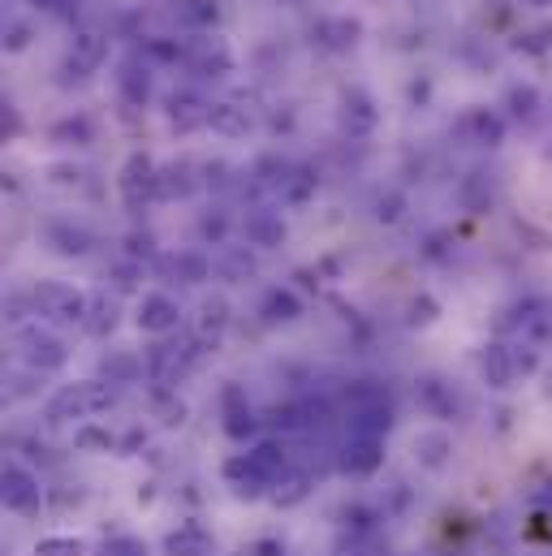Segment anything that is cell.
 Segmentation results:
<instances>
[{"instance_id":"obj_34","label":"cell","mask_w":552,"mask_h":556,"mask_svg":"<svg viewBox=\"0 0 552 556\" xmlns=\"http://www.w3.org/2000/svg\"><path fill=\"white\" fill-rule=\"evenodd\" d=\"M505 109H510L514 122H536V117H540V91L527 87V83H523V87H510Z\"/></svg>"},{"instance_id":"obj_29","label":"cell","mask_w":552,"mask_h":556,"mask_svg":"<svg viewBox=\"0 0 552 556\" xmlns=\"http://www.w3.org/2000/svg\"><path fill=\"white\" fill-rule=\"evenodd\" d=\"M311 488H315V479H311L306 470H289L285 479H276L273 483L268 501H273L276 509H293V505H302V501L311 496Z\"/></svg>"},{"instance_id":"obj_45","label":"cell","mask_w":552,"mask_h":556,"mask_svg":"<svg viewBox=\"0 0 552 556\" xmlns=\"http://www.w3.org/2000/svg\"><path fill=\"white\" fill-rule=\"evenodd\" d=\"M436 311H440V306H436L431 298H414V302H411V324H431V319H436Z\"/></svg>"},{"instance_id":"obj_18","label":"cell","mask_w":552,"mask_h":556,"mask_svg":"<svg viewBox=\"0 0 552 556\" xmlns=\"http://www.w3.org/2000/svg\"><path fill=\"white\" fill-rule=\"evenodd\" d=\"M208 113H212V104L195 91H173L168 96V122H173L177 135H190V130L208 126Z\"/></svg>"},{"instance_id":"obj_8","label":"cell","mask_w":552,"mask_h":556,"mask_svg":"<svg viewBox=\"0 0 552 556\" xmlns=\"http://www.w3.org/2000/svg\"><path fill=\"white\" fill-rule=\"evenodd\" d=\"M0 496H4V509H9V514H17V518H35V514L43 509V488H39V479H35L17 457H9V462H4Z\"/></svg>"},{"instance_id":"obj_35","label":"cell","mask_w":552,"mask_h":556,"mask_svg":"<svg viewBox=\"0 0 552 556\" xmlns=\"http://www.w3.org/2000/svg\"><path fill=\"white\" fill-rule=\"evenodd\" d=\"M48 135H52V142H61V147H87V142L96 139V130H91L87 117H65V122H57Z\"/></svg>"},{"instance_id":"obj_21","label":"cell","mask_w":552,"mask_h":556,"mask_svg":"<svg viewBox=\"0 0 552 556\" xmlns=\"http://www.w3.org/2000/svg\"><path fill=\"white\" fill-rule=\"evenodd\" d=\"M462 135L475 142V147H501L505 142V117L492 113V109H471L462 117Z\"/></svg>"},{"instance_id":"obj_47","label":"cell","mask_w":552,"mask_h":556,"mask_svg":"<svg viewBox=\"0 0 552 556\" xmlns=\"http://www.w3.org/2000/svg\"><path fill=\"white\" fill-rule=\"evenodd\" d=\"M39 9H48V13H57V17H74L78 0H39Z\"/></svg>"},{"instance_id":"obj_3","label":"cell","mask_w":552,"mask_h":556,"mask_svg":"<svg viewBox=\"0 0 552 556\" xmlns=\"http://www.w3.org/2000/svg\"><path fill=\"white\" fill-rule=\"evenodd\" d=\"M26 298H30V311L52 319V324H78L83 328V319L91 311V293L65 285V280H39Z\"/></svg>"},{"instance_id":"obj_32","label":"cell","mask_w":552,"mask_h":556,"mask_svg":"<svg viewBox=\"0 0 552 556\" xmlns=\"http://www.w3.org/2000/svg\"><path fill=\"white\" fill-rule=\"evenodd\" d=\"M247 238H251V247L273 251V247H280V242H285V225H280V216L255 212V216H247Z\"/></svg>"},{"instance_id":"obj_33","label":"cell","mask_w":552,"mask_h":556,"mask_svg":"<svg viewBox=\"0 0 552 556\" xmlns=\"http://www.w3.org/2000/svg\"><path fill=\"white\" fill-rule=\"evenodd\" d=\"M142 61H151V65H186V43L181 39H168V35H155V39H142V52H138Z\"/></svg>"},{"instance_id":"obj_44","label":"cell","mask_w":552,"mask_h":556,"mask_svg":"<svg viewBox=\"0 0 552 556\" xmlns=\"http://www.w3.org/2000/svg\"><path fill=\"white\" fill-rule=\"evenodd\" d=\"M225 229H229L225 216H203V220H199V238H203V242H225Z\"/></svg>"},{"instance_id":"obj_26","label":"cell","mask_w":552,"mask_h":556,"mask_svg":"<svg viewBox=\"0 0 552 556\" xmlns=\"http://www.w3.org/2000/svg\"><path fill=\"white\" fill-rule=\"evenodd\" d=\"M199 186L203 181L195 177V164H186V160H173L160 168V199H190Z\"/></svg>"},{"instance_id":"obj_14","label":"cell","mask_w":552,"mask_h":556,"mask_svg":"<svg viewBox=\"0 0 552 556\" xmlns=\"http://www.w3.org/2000/svg\"><path fill=\"white\" fill-rule=\"evenodd\" d=\"M479 371L488 389H510L518 380V363H514V345L510 341H488L479 354Z\"/></svg>"},{"instance_id":"obj_51","label":"cell","mask_w":552,"mask_h":556,"mask_svg":"<svg viewBox=\"0 0 552 556\" xmlns=\"http://www.w3.org/2000/svg\"><path fill=\"white\" fill-rule=\"evenodd\" d=\"M251 556H285V548H280L276 540H264V544H255V548H251Z\"/></svg>"},{"instance_id":"obj_52","label":"cell","mask_w":552,"mask_h":556,"mask_svg":"<svg viewBox=\"0 0 552 556\" xmlns=\"http://www.w3.org/2000/svg\"><path fill=\"white\" fill-rule=\"evenodd\" d=\"M527 4H536V9H549L552 0H527Z\"/></svg>"},{"instance_id":"obj_40","label":"cell","mask_w":552,"mask_h":556,"mask_svg":"<svg viewBox=\"0 0 552 556\" xmlns=\"http://www.w3.org/2000/svg\"><path fill=\"white\" fill-rule=\"evenodd\" d=\"M315 186H319V177L311 168H293V177L285 186V203H306L315 194Z\"/></svg>"},{"instance_id":"obj_25","label":"cell","mask_w":552,"mask_h":556,"mask_svg":"<svg viewBox=\"0 0 552 556\" xmlns=\"http://www.w3.org/2000/svg\"><path fill=\"white\" fill-rule=\"evenodd\" d=\"M208 130L221 135V139H242V135L251 130V113H247L242 104L221 100V104H212V113H208Z\"/></svg>"},{"instance_id":"obj_6","label":"cell","mask_w":552,"mask_h":556,"mask_svg":"<svg viewBox=\"0 0 552 556\" xmlns=\"http://www.w3.org/2000/svg\"><path fill=\"white\" fill-rule=\"evenodd\" d=\"M117 190H122V203H126L130 212L151 207V203L160 199V164H155L147 151L126 155V164H122V173H117Z\"/></svg>"},{"instance_id":"obj_12","label":"cell","mask_w":552,"mask_h":556,"mask_svg":"<svg viewBox=\"0 0 552 556\" xmlns=\"http://www.w3.org/2000/svg\"><path fill=\"white\" fill-rule=\"evenodd\" d=\"M337 117H341V130H346L350 139H367V135H376V126H380V109H376V100H372L363 87H346V91H341Z\"/></svg>"},{"instance_id":"obj_48","label":"cell","mask_w":552,"mask_h":556,"mask_svg":"<svg viewBox=\"0 0 552 556\" xmlns=\"http://www.w3.org/2000/svg\"><path fill=\"white\" fill-rule=\"evenodd\" d=\"M52 181H57V186H78V181H83V173H78V168H70V164H61V168H52Z\"/></svg>"},{"instance_id":"obj_19","label":"cell","mask_w":552,"mask_h":556,"mask_svg":"<svg viewBox=\"0 0 552 556\" xmlns=\"http://www.w3.org/2000/svg\"><path fill=\"white\" fill-rule=\"evenodd\" d=\"M155 273L168 280H181V285H203V280L212 277V264L199 251H177V255H160Z\"/></svg>"},{"instance_id":"obj_27","label":"cell","mask_w":552,"mask_h":556,"mask_svg":"<svg viewBox=\"0 0 552 556\" xmlns=\"http://www.w3.org/2000/svg\"><path fill=\"white\" fill-rule=\"evenodd\" d=\"M164 556H212V535L199 522H186L164 540Z\"/></svg>"},{"instance_id":"obj_9","label":"cell","mask_w":552,"mask_h":556,"mask_svg":"<svg viewBox=\"0 0 552 556\" xmlns=\"http://www.w3.org/2000/svg\"><path fill=\"white\" fill-rule=\"evenodd\" d=\"M135 324L138 332H147V337H168V332L181 328V306H177L173 293L147 289V293H138L135 302Z\"/></svg>"},{"instance_id":"obj_5","label":"cell","mask_w":552,"mask_h":556,"mask_svg":"<svg viewBox=\"0 0 552 556\" xmlns=\"http://www.w3.org/2000/svg\"><path fill=\"white\" fill-rule=\"evenodd\" d=\"M346 406H350V435H380V440L389 435L393 406H389V397L380 389L359 384V389L346 393Z\"/></svg>"},{"instance_id":"obj_31","label":"cell","mask_w":552,"mask_h":556,"mask_svg":"<svg viewBox=\"0 0 552 556\" xmlns=\"http://www.w3.org/2000/svg\"><path fill=\"white\" fill-rule=\"evenodd\" d=\"M225 324H229V302H225L221 293L203 298V302H199V337H203L208 345H216L221 332H225Z\"/></svg>"},{"instance_id":"obj_7","label":"cell","mask_w":552,"mask_h":556,"mask_svg":"<svg viewBox=\"0 0 552 556\" xmlns=\"http://www.w3.org/2000/svg\"><path fill=\"white\" fill-rule=\"evenodd\" d=\"M234 65H238V56H234L229 39L216 35V30L195 35V39L186 43V70H195L199 78H229Z\"/></svg>"},{"instance_id":"obj_37","label":"cell","mask_w":552,"mask_h":556,"mask_svg":"<svg viewBox=\"0 0 552 556\" xmlns=\"http://www.w3.org/2000/svg\"><path fill=\"white\" fill-rule=\"evenodd\" d=\"M462 207H466L471 216H484V212L492 207V190L484 186L479 173H471V181H462Z\"/></svg>"},{"instance_id":"obj_53","label":"cell","mask_w":552,"mask_h":556,"mask_svg":"<svg viewBox=\"0 0 552 556\" xmlns=\"http://www.w3.org/2000/svg\"><path fill=\"white\" fill-rule=\"evenodd\" d=\"M544 397L552 402V371H549V384H544Z\"/></svg>"},{"instance_id":"obj_28","label":"cell","mask_w":552,"mask_h":556,"mask_svg":"<svg viewBox=\"0 0 552 556\" xmlns=\"http://www.w3.org/2000/svg\"><path fill=\"white\" fill-rule=\"evenodd\" d=\"M302 315V298L293 293V289H268L264 293V302H260V319L264 324H293Z\"/></svg>"},{"instance_id":"obj_38","label":"cell","mask_w":552,"mask_h":556,"mask_svg":"<svg viewBox=\"0 0 552 556\" xmlns=\"http://www.w3.org/2000/svg\"><path fill=\"white\" fill-rule=\"evenodd\" d=\"M549 48H552V22H540V26L518 30V52H527V56H544Z\"/></svg>"},{"instance_id":"obj_49","label":"cell","mask_w":552,"mask_h":556,"mask_svg":"<svg viewBox=\"0 0 552 556\" xmlns=\"http://www.w3.org/2000/svg\"><path fill=\"white\" fill-rule=\"evenodd\" d=\"M531 535L536 540H552V514H536L531 518Z\"/></svg>"},{"instance_id":"obj_1","label":"cell","mask_w":552,"mask_h":556,"mask_svg":"<svg viewBox=\"0 0 552 556\" xmlns=\"http://www.w3.org/2000/svg\"><path fill=\"white\" fill-rule=\"evenodd\" d=\"M221 475H225V483L234 488V496L255 501V496H268L276 479L289 475V453H285V444H276V440H260L255 448L234 453V457L221 466Z\"/></svg>"},{"instance_id":"obj_30","label":"cell","mask_w":552,"mask_h":556,"mask_svg":"<svg viewBox=\"0 0 552 556\" xmlns=\"http://www.w3.org/2000/svg\"><path fill=\"white\" fill-rule=\"evenodd\" d=\"M117 315H122L117 302H113L109 293H96V298H91V311H87V319H83V332L96 337V341H104V337L117 328Z\"/></svg>"},{"instance_id":"obj_41","label":"cell","mask_w":552,"mask_h":556,"mask_svg":"<svg viewBox=\"0 0 552 556\" xmlns=\"http://www.w3.org/2000/svg\"><path fill=\"white\" fill-rule=\"evenodd\" d=\"M96 556H151V553H147V544L138 535H109Z\"/></svg>"},{"instance_id":"obj_50","label":"cell","mask_w":552,"mask_h":556,"mask_svg":"<svg viewBox=\"0 0 552 556\" xmlns=\"http://www.w3.org/2000/svg\"><path fill=\"white\" fill-rule=\"evenodd\" d=\"M17 130H22V122H17V109H13V104H4V135L13 139Z\"/></svg>"},{"instance_id":"obj_43","label":"cell","mask_w":552,"mask_h":556,"mask_svg":"<svg viewBox=\"0 0 552 556\" xmlns=\"http://www.w3.org/2000/svg\"><path fill=\"white\" fill-rule=\"evenodd\" d=\"M30 35H35V26H30L26 17H13V22H4V52H22V48L30 43Z\"/></svg>"},{"instance_id":"obj_42","label":"cell","mask_w":552,"mask_h":556,"mask_svg":"<svg viewBox=\"0 0 552 556\" xmlns=\"http://www.w3.org/2000/svg\"><path fill=\"white\" fill-rule=\"evenodd\" d=\"M155 415H160L164 427H181V422H186V406H181L168 389H160V393H155Z\"/></svg>"},{"instance_id":"obj_22","label":"cell","mask_w":552,"mask_h":556,"mask_svg":"<svg viewBox=\"0 0 552 556\" xmlns=\"http://www.w3.org/2000/svg\"><path fill=\"white\" fill-rule=\"evenodd\" d=\"M173 22L181 30H195V35H208L216 22H221V4L216 0H173Z\"/></svg>"},{"instance_id":"obj_39","label":"cell","mask_w":552,"mask_h":556,"mask_svg":"<svg viewBox=\"0 0 552 556\" xmlns=\"http://www.w3.org/2000/svg\"><path fill=\"white\" fill-rule=\"evenodd\" d=\"M35 556H87V544L74 535H48L35 544Z\"/></svg>"},{"instance_id":"obj_10","label":"cell","mask_w":552,"mask_h":556,"mask_svg":"<svg viewBox=\"0 0 552 556\" xmlns=\"http://www.w3.org/2000/svg\"><path fill=\"white\" fill-rule=\"evenodd\" d=\"M385 466V440L380 435H346L337 453V470L346 479H372Z\"/></svg>"},{"instance_id":"obj_24","label":"cell","mask_w":552,"mask_h":556,"mask_svg":"<svg viewBox=\"0 0 552 556\" xmlns=\"http://www.w3.org/2000/svg\"><path fill=\"white\" fill-rule=\"evenodd\" d=\"M142 376H147V358H138L130 350H113V354L100 358V380L113 384V389L117 384H135Z\"/></svg>"},{"instance_id":"obj_2","label":"cell","mask_w":552,"mask_h":556,"mask_svg":"<svg viewBox=\"0 0 552 556\" xmlns=\"http://www.w3.org/2000/svg\"><path fill=\"white\" fill-rule=\"evenodd\" d=\"M113 402H117L113 384H104V380H74V384H61L48 397L43 415H48V422H74V418H91L100 415V410H109Z\"/></svg>"},{"instance_id":"obj_17","label":"cell","mask_w":552,"mask_h":556,"mask_svg":"<svg viewBox=\"0 0 552 556\" xmlns=\"http://www.w3.org/2000/svg\"><path fill=\"white\" fill-rule=\"evenodd\" d=\"M359 39H363V22L350 17V13H341V17H319V22H315V43H319L324 52H350Z\"/></svg>"},{"instance_id":"obj_36","label":"cell","mask_w":552,"mask_h":556,"mask_svg":"<svg viewBox=\"0 0 552 556\" xmlns=\"http://www.w3.org/2000/svg\"><path fill=\"white\" fill-rule=\"evenodd\" d=\"M74 448H83V453H109V448H117V435H113L109 427L83 422V427L74 431Z\"/></svg>"},{"instance_id":"obj_20","label":"cell","mask_w":552,"mask_h":556,"mask_svg":"<svg viewBox=\"0 0 552 556\" xmlns=\"http://www.w3.org/2000/svg\"><path fill=\"white\" fill-rule=\"evenodd\" d=\"M117 91H122V100H126L130 109H142V104L151 100V61H142V56L122 61V70H117Z\"/></svg>"},{"instance_id":"obj_11","label":"cell","mask_w":552,"mask_h":556,"mask_svg":"<svg viewBox=\"0 0 552 556\" xmlns=\"http://www.w3.org/2000/svg\"><path fill=\"white\" fill-rule=\"evenodd\" d=\"M104 56H109V39H104L100 30H78V35L70 39V48H65L61 78H65V83H70V78H87V74H96V70L104 65Z\"/></svg>"},{"instance_id":"obj_4","label":"cell","mask_w":552,"mask_h":556,"mask_svg":"<svg viewBox=\"0 0 552 556\" xmlns=\"http://www.w3.org/2000/svg\"><path fill=\"white\" fill-rule=\"evenodd\" d=\"M13 345H17L22 363H26L35 376H43V371H61V367L70 363L65 341L52 337V332L39 328V324H22V328H13Z\"/></svg>"},{"instance_id":"obj_46","label":"cell","mask_w":552,"mask_h":556,"mask_svg":"<svg viewBox=\"0 0 552 556\" xmlns=\"http://www.w3.org/2000/svg\"><path fill=\"white\" fill-rule=\"evenodd\" d=\"M376 216L393 225V220L402 216V194H389V199H380V203H376Z\"/></svg>"},{"instance_id":"obj_16","label":"cell","mask_w":552,"mask_h":556,"mask_svg":"<svg viewBox=\"0 0 552 556\" xmlns=\"http://www.w3.org/2000/svg\"><path fill=\"white\" fill-rule=\"evenodd\" d=\"M411 448H414V462L436 475V470H444L449 457H453V435H449L444 427H423L411 440Z\"/></svg>"},{"instance_id":"obj_15","label":"cell","mask_w":552,"mask_h":556,"mask_svg":"<svg viewBox=\"0 0 552 556\" xmlns=\"http://www.w3.org/2000/svg\"><path fill=\"white\" fill-rule=\"evenodd\" d=\"M43 238H48V247H52L57 255H65V260H74V255H87V251L96 247L91 229H83V225L65 220V216H52V220L43 225Z\"/></svg>"},{"instance_id":"obj_23","label":"cell","mask_w":552,"mask_h":556,"mask_svg":"<svg viewBox=\"0 0 552 556\" xmlns=\"http://www.w3.org/2000/svg\"><path fill=\"white\" fill-rule=\"evenodd\" d=\"M414 402H418V410L431 418H449L453 415V389L440 380V376H418V384H414Z\"/></svg>"},{"instance_id":"obj_13","label":"cell","mask_w":552,"mask_h":556,"mask_svg":"<svg viewBox=\"0 0 552 556\" xmlns=\"http://www.w3.org/2000/svg\"><path fill=\"white\" fill-rule=\"evenodd\" d=\"M221 418H225V435L229 440H251L260 431V418H255L251 402H247V389L234 384V380L221 389Z\"/></svg>"},{"instance_id":"obj_54","label":"cell","mask_w":552,"mask_h":556,"mask_svg":"<svg viewBox=\"0 0 552 556\" xmlns=\"http://www.w3.org/2000/svg\"><path fill=\"white\" fill-rule=\"evenodd\" d=\"M549 160H552V147H549Z\"/></svg>"}]
</instances>
